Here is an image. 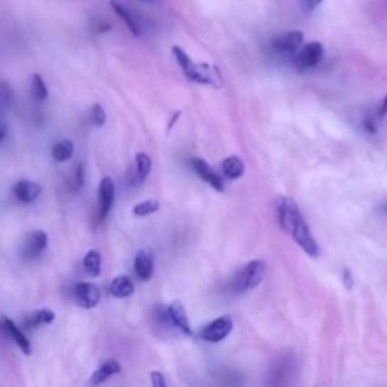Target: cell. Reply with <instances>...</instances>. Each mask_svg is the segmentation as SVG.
<instances>
[{
  "instance_id": "6da1fadb",
  "label": "cell",
  "mask_w": 387,
  "mask_h": 387,
  "mask_svg": "<svg viewBox=\"0 0 387 387\" xmlns=\"http://www.w3.org/2000/svg\"><path fill=\"white\" fill-rule=\"evenodd\" d=\"M173 53L188 80H192L196 83H203V85H212V87H216V88L223 85L221 73L215 65L194 63L184 48L180 47H173Z\"/></svg>"
},
{
  "instance_id": "7a4b0ae2",
  "label": "cell",
  "mask_w": 387,
  "mask_h": 387,
  "mask_svg": "<svg viewBox=\"0 0 387 387\" xmlns=\"http://www.w3.org/2000/svg\"><path fill=\"white\" fill-rule=\"evenodd\" d=\"M266 272V265L263 260H251L236 272V275L228 283V292L240 295L258 287Z\"/></svg>"
},
{
  "instance_id": "3957f363",
  "label": "cell",
  "mask_w": 387,
  "mask_h": 387,
  "mask_svg": "<svg viewBox=\"0 0 387 387\" xmlns=\"http://www.w3.org/2000/svg\"><path fill=\"white\" fill-rule=\"evenodd\" d=\"M287 235H290V238L294 239L295 244L302 251H304L307 256H310V258L319 256V245H318L317 239H314L310 227L307 226L304 216H302L299 221L295 223V226L289 230Z\"/></svg>"
},
{
  "instance_id": "277c9868",
  "label": "cell",
  "mask_w": 387,
  "mask_h": 387,
  "mask_svg": "<svg viewBox=\"0 0 387 387\" xmlns=\"http://www.w3.org/2000/svg\"><path fill=\"white\" fill-rule=\"evenodd\" d=\"M232 330H233V319L232 317H228V314H224V317H220L213 319L212 322L203 325L198 332V337L204 342L220 344L230 333H232Z\"/></svg>"
},
{
  "instance_id": "5b68a950",
  "label": "cell",
  "mask_w": 387,
  "mask_h": 387,
  "mask_svg": "<svg viewBox=\"0 0 387 387\" xmlns=\"http://www.w3.org/2000/svg\"><path fill=\"white\" fill-rule=\"evenodd\" d=\"M73 297H75V301L79 307L94 309L100 302L102 294L97 285L91 282H80L73 287Z\"/></svg>"
},
{
  "instance_id": "8992f818",
  "label": "cell",
  "mask_w": 387,
  "mask_h": 387,
  "mask_svg": "<svg viewBox=\"0 0 387 387\" xmlns=\"http://www.w3.org/2000/svg\"><path fill=\"white\" fill-rule=\"evenodd\" d=\"M115 201V184L111 177L102 179L99 185V211H97V223L102 224Z\"/></svg>"
},
{
  "instance_id": "52a82bcc",
  "label": "cell",
  "mask_w": 387,
  "mask_h": 387,
  "mask_svg": "<svg viewBox=\"0 0 387 387\" xmlns=\"http://www.w3.org/2000/svg\"><path fill=\"white\" fill-rule=\"evenodd\" d=\"M164 318L169 325L174 327V329L179 330L180 333H184L186 336H192V329H191L186 310L184 306H181L180 301H173L171 304H168L165 307Z\"/></svg>"
},
{
  "instance_id": "ba28073f",
  "label": "cell",
  "mask_w": 387,
  "mask_h": 387,
  "mask_svg": "<svg viewBox=\"0 0 387 387\" xmlns=\"http://www.w3.org/2000/svg\"><path fill=\"white\" fill-rule=\"evenodd\" d=\"M47 244H48L47 233L43 232V230H33V232H31L23 242V247H21L23 259L35 260L36 258H40L46 251Z\"/></svg>"
},
{
  "instance_id": "9c48e42d",
  "label": "cell",
  "mask_w": 387,
  "mask_h": 387,
  "mask_svg": "<svg viewBox=\"0 0 387 387\" xmlns=\"http://www.w3.org/2000/svg\"><path fill=\"white\" fill-rule=\"evenodd\" d=\"M324 55V47L321 43H309L307 46H304L301 48V51L297 53L295 58V65L299 70H307V68H313L317 67Z\"/></svg>"
},
{
  "instance_id": "30bf717a",
  "label": "cell",
  "mask_w": 387,
  "mask_h": 387,
  "mask_svg": "<svg viewBox=\"0 0 387 387\" xmlns=\"http://www.w3.org/2000/svg\"><path fill=\"white\" fill-rule=\"evenodd\" d=\"M302 40H304V35H302L301 32L298 31L287 32L272 41V51L280 55L295 53L302 46Z\"/></svg>"
},
{
  "instance_id": "8fae6325",
  "label": "cell",
  "mask_w": 387,
  "mask_h": 387,
  "mask_svg": "<svg viewBox=\"0 0 387 387\" xmlns=\"http://www.w3.org/2000/svg\"><path fill=\"white\" fill-rule=\"evenodd\" d=\"M191 166H192L194 171H196V174L200 179H203L206 184L211 185L213 189H216V191L224 189L221 176H218L211 168V165L204 159H200V157H194V159H191Z\"/></svg>"
},
{
  "instance_id": "7c38bea8",
  "label": "cell",
  "mask_w": 387,
  "mask_h": 387,
  "mask_svg": "<svg viewBox=\"0 0 387 387\" xmlns=\"http://www.w3.org/2000/svg\"><path fill=\"white\" fill-rule=\"evenodd\" d=\"M41 191H43L41 185L32 180H18L17 184L12 186V194H14V197L23 204L33 203L41 196Z\"/></svg>"
},
{
  "instance_id": "4fadbf2b",
  "label": "cell",
  "mask_w": 387,
  "mask_h": 387,
  "mask_svg": "<svg viewBox=\"0 0 387 387\" xmlns=\"http://www.w3.org/2000/svg\"><path fill=\"white\" fill-rule=\"evenodd\" d=\"M133 268H135V274L138 275L139 280L149 282L154 274V258L153 253L149 250H141L135 256V262H133Z\"/></svg>"
},
{
  "instance_id": "5bb4252c",
  "label": "cell",
  "mask_w": 387,
  "mask_h": 387,
  "mask_svg": "<svg viewBox=\"0 0 387 387\" xmlns=\"http://www.w3.org/2000/svg\"><path fill=\"white\" fill-rule=\"evenodd\" d=\"M0 327L4 329L5 334L16 342V345L21 349L23 354L29 356L32 353L31 342L28 341V337L24 336V333L16 325V322H12L9 318L5 317V318H2V321H0Z\"/></svg>"
},
{
  "instance_id": "9a60e30c",
  "label": "cell",
  "mask_w": 387,
  "mask_h": 387,
  "mask_svg": "<svg viewBox=\"0 0 387 387\" xmlns=\"http://www.w3.org/2000/svg\"><path fill=\"white\" fill-rule=\"evenodd\" d=\"M109 5H111L112 11L115 14L126 23V26L132 32V35L139 36L141 35V24L139 20L135 17V14L130 9H127L123 4L117 2V0H109Z\"/></svg>"
},
{
  "instance_id": "2e32d148",
  "label": "cell",
  "mask_w": 387,
  "mask_h": 387,
  "mask_svg": "<svg viewBox=\"0 0 387 387\" xmlns=\"http://www.w3.org/2000/svg\"><path fill=\"white\" fill-rule=\"evenodd\" d=\"M118 372H121L120 363L117 360H106L102 363L99 369L94 371L91 377V386H100Z\"/></svg>"
},
{
  "instance_id": "e0dca14e",
  "label": "cell",
  "mask_w": 387,
  "mask_h": 387,
  "mask_svg": "<svg viewBox=\"0 0 387 387\" xmlns=\"http://www.w3.org/2000/svg\"><path fill=\"white\" fill-rule=\"evenodd\" d=\"M56 318V314L51 309H40L28 313L23 319V324L28 327V329H36V327L41 325H51Z\"/></svg>"
},
{
  "instance_id": "ac0fdd59",
  "label": "cell",
  "mask_w": 387,
  "mask_h": 387,
  "mask_svg": "<svg viewBox=\"0 0 387 387\" xmlns=\"http://www.w3.org/2000/svg\"><path fill=\"white\" fill-rule=\"evenodd\" d=\"M152 171V159L149 154L138 153L135 157V171L132 176V185H141Z\"/></svg>"
},
{
  "instance_id": "d6986e66",
  "label": "cell",
  "mask_w": 387,
  "mask_h": 387,
  "mask_svg": "<svg viewBox=\"0 0 387 387\" xmlns=\"http://www.w3.org/2000/svg\"><path fill=\"white\" fill-rule=\"evenodd\" d=\"M133 290H135V286H133V282L130 280L129 275L115 277L111 286H109V292L115 298H127L133 294Z\"/></svg>"
},
{
  "instance_id": "ffe728a7",
  "label": "cell",
  "mask_w": 387,
  "mask_h": 387,
  "mask_svg": "<svg viewBox=\"0 0 387 387\" xmlns=\"http://www.w3.org/2000/svg\"><path fill=\"white\" fill-rule=\"evenodd\" d=\"M223 173L227 179L236 180V179L244 176L245 165H244V162H242L240 157L228 156L223 161Z\"/></svg>"
},
{
  "instance_id": "44dd1931",
  "label": "cell",
  "mask_w": 387,
  "mask_h": 387,
  "mask_svg": "<svg viewBox=\"0 0 387 387\" xmlns=\"http://www.w3.org/2000/svg\"><path fill=\"white\" fill-rule=\"evenodd\" d=\"M75 154V144L70 139H60L52 147V156L56 162H68Z\"/></svg>"
},
{
  "instance_id": "7402d4cb",
  "label": "cell",
  "mask_w": 387,
  "mask_h": 387,
  "mask_svg": "<svg viewBox=\"0 0 387 387\" xmlns=\"http://www.w3.org/2000/svg\"><path fill=\"white\" fill-rule=\"evenodd\" d=\"M83 268L90 277H99L102 274V254L97 250H90L83 258Z\"/></svg>"
},
{
  "instance_id": "603a6c76",
  "label": "cell",
  "mask_w": 387,
  "mask_h": 387,
  "mask_svg": "<svg viewBox=\"0 0 387 387\" xmlns=\"http://www.w3.org/2000/svg\"><path fill=\"white\" fill-rule=\"evenodd\" d=\"M32 94L36 100H46L48 97V88L40 73L32 75Z\"/></svg>"
},
{
  "instance_id": "cb8c5ba5",
  "label": "cell",
  "mask_w": 387,
  "mask_h": 387,
  "mask_svg": "<svg viewBox=\"0 0 387 387\" xmlns=\"http://www.w3.org/2000/svg\"><path fill=\"white\" fill-rule=\"evenodd\" d=\"M159 211V201L157 200H145L142 203H138L135 208L132 209L135 216H149Z\"/></svg>"
},
{
  "instance_id": "d4e9b609",
  "label": "cell",
  "mask_w": 387,
  "mask_h": 387,
  "mask_svg": "<svg viewBox=\"0 0 387 387\" xmlns=\"http://www.w3.org/2000/svg\"><path fill=\"white\" fill-rule=\"evenodd\" d=\"M14 103V91L5 80L0 82V107H8Z\"/></svg>"
},
{
  "instance_id": "484cf974",
  "label": "cell",
  "mask_w": 387,
  "mask_h": 387,
  "mask_svg": "<svg viewBox=\"0 0 387 387\" xmlns=\"http://www.w3.org/2000/svg\"><path fill=\"white\" fill-rule=\"evenodd\" d=\"M106 120H107V117H106V112H105L103 106L99 105V103L92 105V107H91V121H92V124L97 126V127H102V126H105Z\"/></svg>"
},
{
  "instance_id": "4316f807",
  "label": "cell",
  "mask_w": 387,
  "mask_h": 387,
  "mask_svg": "<svg viewBox=\"0 0 387 387\" xmlns=\"http://www.w3.org/2000/svg\"><path fill=\"white\" fill-rule=\"evenodd\" d=\"M73 179H75V186L78 189H80L83 186V181H85V171H83V165L82 164H78L76 168L73 169Z\"/></svg>"
},
{
  "instance_id": "83f0119b",
  "label": "cell",
  "mask_w": 387,
  "mask_h": 387,
  "mask_svg": "<svg viewBox=\"0 0 387 387\" xmlns=\"http://www.w3.org/2000/svg\"><path fill=\"white\" fill-rule=\"evenodd\" d=\"M150 380H152L153 387H168L166 380H165V375L162 372H159V371H153L150 373Z\"/></svg>"
},
{
  "instance_id": "f1b7e54d",
  "label": "cell",
  "mask_w": 387,
  "mask_h": 387,
  "mask_svg": "<svg viewBox=\"0 0 387 387\" xmlns=\"http://www.w3.org/2000/svg\"><path fill=\"white\" fill-rule=\"evenodd\" d=\"M342 280H344V286L345 289L351 290L354 287V278H353V274H351V271L348 268H345L342 271Z\"/></svg>"
},
{
  "instance_id": "f546056e",
  "label": "cell",
  "mask_w": 387,
  "mask_h": 387,
  "mask_svg": "<svg viewBox=\"0 0 387 387\" xmlns=\"http://www.w3.org/2000/svg\"><path fill=\"white\" fill-rule=\"evenodd\" d=\"M321 2L322 0H301V6H302V9L309 12V11L317 8Z\"/></svg>"
},
{
  "instance_id": "4dcf8cb0",
  "label": "cell",
  "mask_w": 387,
  "mask_h": 387,
  "mask_svg": "<svg viewBox=\"0 0 387 387\" xmlns=\"http://www.w3.org/2000/svg\"><path fill=\"white\" fill-rule=\"evenodd\" d=\"M6 135H8V124L4 120H0V144L5 141Z\"/></svg>"
},
{
  "instance_id": "1f68e13d",
  "label": "cell",
  "mask_w": 387,
  "mask_h": 387,
  "mask_svg": "<svg viewBox=\"0 0 387 387\" xmlns=\"http://www.w3.org/2000/svg\"><path fill=\"white\" fill-rule=\"evenodd\" d=\"M97 33H106L111 31V24L106 23V21H100L99 24H97V28H95Z\"/></svg>"
},
{
  "instance_id": "d6a6232c",
  "label": "cell",
  "mask_w": 387,
  "mask_h": 387,
  "mask_svg": "<svg viewBox=\"0 0 387 387\" xmlns=\"http://www.w3.org/2000/svg\"><path fill=\"white\" fill-rule=\"evenodd\" d=\"M386 114H387V95L384 97V100L381 102L380 111H378V115H380V117H386Z\"/></svg>"
},
{
  "instance_id": "836d02e7",
  "label": "cell",
  "mask_w": 387,
  "mask_h": 387,
  "mask_svg": "<svg viewBox=\"0 0 387 387\" xmlns=\"http://www.w3.org/2000/svg\"><path fill=\"white\" fill-rule=\"evenodd\" d=\"M384 211H386V212H387V206H386V208H384Z\"/></svg>"
}]
</instances>
